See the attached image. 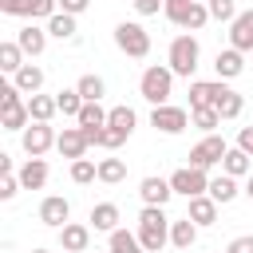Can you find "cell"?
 Wrapping results in <instances>:
<instances>
[{
    "label": "cell",
    "instance_id": "obj_28",
    "mask_svg": "<svg viewBox=\"0 0 253 253\" xmlns=\"http://www.w3.org/2000/svg\"><path fill=\"white\" fill-rule=\"evenodd\" d=\"M24 67V47L16 43V40H8V43H0V71H8V75H16Z\"/></svg>",
    "mask_w": 253,
    "mask_h": 253
},
{
    "label": "cell",
    "instance_id": "obj_39",
    "mask_svg": "<svg viewBox=\"0 0 253 253\" xmlns=\"http://www.w3.org/2000/svg\"><path fill=\"white\" fill-rule=\"evenodd\" d=\"M20 190H24V186H20V178H16V174H0V202H12Z\"/></svg>",
    "mask_w": 253,
    "mask_h": 253
},
{
    "label": "cell",
    "instance_id": "obj_27",
    "mask_svg": "<svg viewBox=\"0 0 253 253\" xmlns=\"http://www.w3.org/2000/svg\"><path fill=\"white\" fill-rule=\"evenodd\" d=\"M237 194H241V190H237V178H229V174H221V178L210 182V198H213L217 206H229Z\"/></svg>",
    "mask_w": 253,
    "mask_h": 253
},
{
    "label": "cell",
    "instance_id": "obj_9",
    "mask_svg": "<svg viewBox=\"0 0 253 253\" xmlns=\"http://www.w3.org/2000/svg\"><path fill=\"white\" fill-rule=\"evenodd\" d=\"M67 217H71V202H67L63 194H47V198L40 202V221H43L47 229H63Z\"/></svg>",
    "mask_w": 253,
    "mask_h": 253
},
{
    "label": "cell",
    "instance_id": "obj_36",
    "mask_svg": "<svg viewBox=\"0 0 253 253\" xmlns=\"http://www.w3.org/2000/svg\"><path fill=\"white\" fill-rule=\"evenodd\" d=\"M107 115L111 111H103V103H83V111H79V126H107Z\"/></svg>",
    "mask_w": 253,
    "mask_h": 253
},
{
    "label": "cell",
    "instance_id": "obj_45",
    "mask_svg": "<svg viewBox=\"0 0 253 253\" xmlns=\"http://www.w3.org/2000/svg\"><path fill=\"white\" fill-rule=\"evenodd\" d=\"M130 4L138 16H158V8H162V0H130Z\"/></svg>",
    "mask_w": 253,
    "mask_h": 253
},
{
    "label": "cell",
    "instance_id": "obj_15",
    "mask_svg": "<svg viewBox=\"0 0 253 253\" xmlns=\"http://www.w3.org/2000/svg\"><path fill=\"white\" fill-rule=\"evenodd\" d=\"M217 91H221V79H194L190 83V111L213 107L217 103Z\"/></svg>",
    "mask_w": 253,
    "mask_h": 253
},
{
    "label": "cell",
    "instance_id": "obj_32",
    "mask_svg": "<svg viewBox=\"0 0 253 253\" xmlns=\"http://www.w3.org/2000/svg\"><path fill=\"white\" fill-rule=\"evenodd\" d=\"M55 107H59V115H67V119H79V111H83V95H79L75 87H67V91L55 95Z\"/></svg>",
    "mask_w": 253,
    "mask_h": 253
},
{
    "label": "cell",
    "instance_id": "obj_40",
    "mask_svg": "<svg viewBox=\"0 0 253 253\" xmlns=\"http://www.w3.org/2000/svg\"><path fill=\"white\" fill-rule=\"evenodd\" d=\"M59 12V0H32V20H51Z\"/></svg>",
    "mask_w": 253,
    "mask_h": 253
},
{
    "label": "cell",
    "instance_id": "obj_41",
    "mask_svg": "<svg viewBox=\"0 0 253 253\" xmlns=\"http://www.w3.org/2000/svg\"><path fill=\"white\" fill-rule=\"evenodd\" d=\"M0 12L4 16H28L32 20V0H0Z\"/></svg>",
    "mask_w": 253,
    "mask_h": 253
},
{
    "label": "cell",
    "instance_id": "obj_47",
    "mask_svg": "<svg viewBox=\"0 0 253 253\" xmlns=\"http://www.w3.org/2000/svg\"><path fill=\"white\" fill-rule=\"evenodd\" d=\"M0 174H12V154H0Z\"/></svg>",
    "mask_w": 253,
    "mask_h": 253
},
{
    "label": "cell",
    "instance_id": "obj_1",
    "mask_svg": "<svg viewBox=\"0 0 253 253\" xmlns=\"http://www.w3.org/2000/svg\"><path fill=\"white\" fill-rule=\"evenodd\" d=\"M170 217H166V210L162 206H142V213H138V241H142V249L146 253H158L166 241H170Z\"/></svg>",
    "mask_w": 253,
    "mask_h": 253
},
{
    "label": "cell",
    "instance_id": "obj_31",
    "mask_svg": "<svg viewBox=\"0 0 253 253\" xmlns=\"http://www.w3.org/2000/svg\"><path fill=\"white\" fill-rule=\"evenodd\" d=\"M107 126H119L123 134H130L134 126H138V115H134V107H111V115H107Z\"/></svg>",
    "mask_w": 253,
    "mask_h": 253
},
{
    "label": "cell",
    "instance_id": "obj_7",
    "mask_svg": "<svg viewBox=\"0 0 253 253\" xmlns=\"http://www.w3.org/2000/svg\"><path fill=\"white\" fill-rule=\"evenodd\" d=\"M225 150H229V142H225L221 134H206V138L190 150V166H194V170H210V166H217V162L225 158Z\"/></svg>",
    "mask_w": 253,
    "mask_h": 253
},
{
    "label": "cell",
    "instance_id": "obj_23",
    "mask_svg": "<svg viewBox=\"0 0 253 253\" xmlns=\"http://www.w3.org/2000/svg\"><path fill=\"white\" fill-rule=\"evenodd\" d=\"M107 253H146L142 249V241H138V233H130V229H115V233H107Z\"/></svg>",
    "mask_w": 253,
    "mask_h": 253
},
{
    "label": "cell",
    "instance_id": "obj_43",
    "mask_svg": "<svg viewBox=\"0 0 253 253\" xmlns=\"http://www.w3.org/2000/svg\"><path fill=\"white\" fill-rule=\"evenodd\" d=\"M225 253H253V233H241V237H233Z\"/></svg>",
    "mask_w": 253,
    "mask_h": 253
},
{
    "label": "cell",
    "instance_id": "obj_26",
    "mask_svg": "<svg viewBox=\"0 0 253 253\" xmlns=\"http://www.w3.org/2000/svg\"><path fill=\"white\" fill-rule=\"evenodd\" d=\"M206 20H210V8H206V0H194L182 16H178V28H186V32H198V28H206Z\"/></svg>",
    "mask_w": 253,
    "mask_h": 253
},
{
    "label": "cell",
    "instance_id": "obj_18",
    "mask_svg": "<svg viewBox=\"0 0 253 253\" xmlns=\"http://www.w3.org/2000/svg\"><path fill=\"white\" fill-rule=\"evenodd\" d=\"M213 71H217V79L225 83V79H237L241 71H245V55L237 51V47H225V51H217V59H213Z\"/></svg>",
    "mask_w": 253,
    "mask_h": 253
},
{
    "label": "cell",
    "instance_id": "obj_49",
    "mask_svg": "<svg viewBox=\"0 0 253 253\" xmlns=\"http://www.w3.org/2000/svg\"><path fill=\"white\" fill-rule=\"evenodd\" d=\"M32 253H51V249H32Z\"/></svg>",
    "mask_w": 253,
    "mask_h": 253
},
{
    "label": "cell",
    "instance_id": "obj_34",
    "mask_svg": "<svg viewBox=\"0 0 253 253\" xmlns=\"http://www.w3.org/2000/svg\"><path fill=\"white\" fill-rule=\"evenodd\" d=\"M123 178H126V162H123V158H103V162H99V182L119 186Z\"/></svg>",
    "mask_w": 253,
    "mask_h": 253
},
{
    "label": "cell",
    "instance_id": "obj_2",
    "mask_svg": "<svg viewBox=\"0 0 253 253\" xmlns=\"http://www.w3.org/2000/svg\"><path fill=\"white\" fill-rule=\"evenodd\" d=\"M138 95H142L150 107L170 103V95H174V71H170L166 63H150V67L142 71V79H138Z\"/></svg>",
    "mask_w": 253,
    "mask_h": 253
},
{
    "label": "cell",
    "instance_id": "obj_4",
    "mask_svg": "<svg viewBox=\"0 0 253 253\" xmlns=\"http://www.w3.org/2000/svg\"><path fill=\"white\" fill-rule=\"evenodd\" d=\"M115 47L130 59H146L150 55V32L138 20H123V24H115Z\"/></svg>",
    "mask_w": 253,
    "mask_h": 253
},
{
    "label": "cell",
    "instance_id": "obj_13",
    "mask_svg": "<svg viewBox=\"0 0 253 253\" xmlns=\"http://www.w3.org/2000/svg\"><path fill=\"white\" fill-rule=\"evenodd\" d=\"M91 245V225H79V221H67L59 229V249L63 253H83Z\"/></svg>",
    "mask_w": 253,
    "mask_h": 253
},
{
    "label": "cell",
    "instance_id": "obj_19",
    "mask_svg": "<svg viewBox=\"0 0 253 253\" xmlns=\"http://www.w3.org/2000/svg\"><path fill=\"white\" fill-rule=\"evenodd\" d=\"M213 111L221 115V123L237 119V115L245 111V99H241V91H233L229 83H221V91H217V103H213Z\"/></svg>",
    "mask_w": 253,
    "mask_h": 253
},
{
    "label": "cell",
    "instance_id": "obj_21",
    "mask_svg": "<svg viewBox=\"0 0 253 253\" xmlns=\"http://www.w3.org/2000/svg\"><path fill=\"white\" fill-rule=\"evenodd\" d=\"M12 83L32 99V95H40V87H43V67H40V63H24V67L12 75Z\"/></svg>",
    "mask_w": 253,
    "mask_h": 253
},
{
    "label": "cell",
    "instance_id": "obj_24",
    "mask_svg": "<svg viewBox=\"0 0 253 253\" xmlns=\"http://www.w3.org/2000/svg\"><path fill=\"white\" fill-rule=\"evenodd\" d=\"M28 115H32V123H51V119L59 115L55 95H32V99H28Z\"/></svg>",
    "mask_w": 253,
    "mask_h": 253
},
{
    "label": "cell",
    "instance_id": "obj_29",
    "mask_svg": "<svg viewBox=\"0 0 253 253\" xmlns=\"http://www.w3.org/2000/svg\"><path fill=\"white\" fill-rule=\"evenodd\" d=\"M75 91L83 95V103H99V99L107 95V83H103V75H79Z\"/></svg>",
    "mask_w": 253,
    "mask_h": 253
},
{
    "label": "cell",
    "instance_id": "obj_5",
    "mask_svg": "<svg viewBox=\"0 0 253 253\" xmlns=\"http://www.w3.org/2000/svg\"><path fill=\"white\" fill-rule=\"evenodd\" d=\"M150 126L158 134H182L190 126V111L186 107H174V103H162V107L150 111Z\"/></svg>",
    "mask_w": 253,
    "mask_h": 253
},
{
    "label": "cell",
    "instance_id": "obj_30",
    "mask_svg": "<svg viewBox=\"0 0 253 253\" xmlns=\"http://www.w3.org/2000/svg\"><path fill=\"white\" fill-rule=\"evenodd\" d=\"M75 16H67V12H55L51 20H47V36H55V40H75Z\"/></svg>",
    "mask_w": 253,
    "mask_h": 253
},
{
    "label": "cell",
    "instance_id": "obj_37",
    "mask_svg": "<svg viewBox=\"0 0 253 253\" xmlns=\"http://www.w3.org/2000/svg\"><path fill=\"white\" fill-rule=\"evenodd\" d=\"M206 8H210V20H221V24L237 20V0H206Z\"/></svg>",
    "mask_w": 253,
    "mask_h": 253
},
{
    "label": "cell",
    "instance_id": "obj_46",
    "mask_svg": "<svg viewBox=\"0 0 253 253\" xmlns=\"http://www.w3.org/2000/svg\"><path fill=\"white\" fill-rule=\"evenodd\" d=\"M237 146L253 158V126H241V130H237Z\"/></svg>",
    "mask_w": 253,
    "mask_h": 253
},
{
    "label": "cell",
    "instance_id": "obj_20",
    "mask_svg": "<svg viewBox=\"0 0 253 253\" xmlns=\"http://www.w3.org/2000/svg\"><path fill=\"white\" fill-rule=\"evenodd\" d=\"M91 229H95V233H115V229H119V206H115V202L91 206Z\"/></svg>",
    "mask_w": 253,
    "mask_h": 253
},
{
    "label": "cell",
    "instance_id": "obj_48",
    "mask_svg": "<svg viewBox=\"0 0 253 253\" xmlns=\"http://www.w3.org/2000/svg\"><path fill=\"white\" fill-rule=\"evenodd\" d=\"M245 194H249V202H253V178H249V182H245Z\"/></svg>",
    "mask_w": 253,
    "mask_h": 253
},
{
    "label": "cell",
    "instance_id": "obj_8",
    "mask_svg": "<svg viewBox=\"0 0 253 253\" xmlns=\"http://www.w3.org/2000/svg\"><path fill=\"white\" fill-rule=\"evenodd\" d=\"M170 186H174V194H182L186 202H190V198L210 194V178H206V170H194V166L174 170V174H170Z\"/></svg>",
    "mask_w": 253,
    "mask_h": 253
},
{
    "label": "cell",
    "instance_id": "obj_14",
    "mask_svg": "<svg viewBox=\"0 0 253 253\" xmlns=\"http://www.w3.org/2000/svg\"><path fill=\"white\" fill-rule=\"evenodd\" d=\"M16 43L24 47V55H43L47 51V28H36V24H24L20 32H16Z\"/></svg>",
    "mask_w": 253,
    "mask_h": 253
},
{
    "label": "cell",
    "instance_id": "obj_22",
    "mask_svg": "<svg viewBox=\"0 0 253 253\" xmlns=\"http://www.w3.org/2000/svg\"><path fill=\"white\" fill-rule=\"evenodd\" d=\"M249 170H253V158H249L241 146H229L225 158H221V174H229V178H245Z\"/></svg>",
    "mask_w": 253,
    "mask_h": 253
},
{
    "label": "cell",
    "instance_id": "obj_3",
    "mask_svg": "<svg viewBox=\"0 0 253 253\" xmlns=\"http://www.w3.org/2000/svg\"><path fill=\"white\" fill-rule=\"evenodd\" d=\"M198 59H202V47H198L194 32H182V36H174V40H170V55H166V67H170L174 75L190 79V75L198 71Z\"/></svg>",
    "mask_w": 253,
    "mask_h": 253
},
{
    "label": "cell",
    "instance_id": "obj_11",
    "mask_svg": "<svg viewBox=\"0 0 253 253\" xmlns=\"http://www.w3.org/2000/svg\"><path fill=\"white\" fill-rule=\"evenodd\" d=\"M229 47H237L241 55L253 51V8L237 12V20L229 24Z\"/></svg>",
    "mask_w": 253,
    "mask_h": 253
},
{
    "label": "cell",
    "instance_id": "obj_42",
    "mask_svg": "<svg viewBox=\"0 0 253 253\" xmlns=\"http://www.w3.org/2000/svg\"><path fill=\"white\" fill-rule=\"evenodd\" d=\"M190 4H194V0H162V12H166V20H170V24H178V16H182Z\"/></svg>",
    "mask_w": 253,
    "mask_h": 253
},
{
    "label": "cell",
    "instance_id": "obj_17",
    "mask_svg": "<svg viewBox=\"0 0 253 253\" xmlns=\"http://www.w3.org/2000/svg\"><path fill=\"white\" fill-rule=\"evenodd\" d=\"M217 202L210 198V194H202V198H190V210H186V217L202 229V225H217Z\"/></svg>",
    "mask_w": 253,
    "mask_h": 253
},
{
    "label": "cell",
    "instance_id": "obj_33",
    "mask_svg": "<svg viewBox=\"0 0 253 253\" xmlns=\"http://www.w3.org/2000/svg\"><path fill=\"white\" fill-rule=\"evenodd\" d=\"M190 126H198V130H206V134H217V126H221V115H217L213 107L190 111Z\"/></svg>",
    "mask_w": 253,
    "mask_h": 253
},
{
    "label": "cell",
    "instance_id": "obj_6",
    "mask_svg": "<svg viewBox=\"0 0 253 253\" xmlns=\"http://www.w3.org/2000/svg\"><path fill=\"white\" fill-rule=\"evenodd\" d=\"M20 142H24V154H28V158H43V154L59 142V134L51 130V123H32V126L20 134Z\"/></svg>",
    "mask_w": 253,
    "mask_h": 253
},
{
    "label": "cell",
    "instance_id": "obj_35",
    "mask_svg": "<svg viewBox=\"0 0 253 253\" xmlns=\"http://www.w3.org/2000/svg\"><path fill=\"white\" fill-rule=\"evenodd\" d=\"M99 178V162H91V158H75L71 162V182L75 186H91Z\"/></svg>",
    "mask_w": 253,
    "mask_h": 253
},
{
    "label": "cell",
    "instance_id": "obj_38",
    "mask_svg": "<svg viewBox=\"0 0 253 253\" xmlns=\"http://www.w3.org/2000/svg\"><path fill=\"white\" fill-rule=\"evenodd\" d=\"M126 138H130V134H123L119 126H103V130H99V146H103V150H119Z\"/></svg>",
    "mask_w": 253,
    "mask_h": 253
},
{
    "label": "cell",
    "instance_id": "obj_12",
    "mask_svg": "<svg viewBox=\"0 0 253 253\" xmlns=\"http://www.w3.org/2000/svg\"><path fill=\"white\" fill-rule=\"evenodd\" d=\"M87 146H91V142H87L83 126H63V130H59L55 150H59L63 158H71V162H75V158H83V154H87Z\"/></svg>",
    "mask_w": 253,
    "mask_h": 253
},
{
    "label": "cell",
    "instance_id": "obj_44",
    "mask_svg": "<svg viewBox=\"0 0 253 253\" xmlns=\"http://www.w3.org/2000/svg\"><path fill=\"white\" fill-rule=\"evenodd\" d=\"M87 8H91V0H59V12H67V16H79Z\"/></svg>",
    "mask_w": 253,
    "mask_h": 253
},
{
    "label": "cell",
    "instance_id": "obj_10",
    "mask_svg": "<svg viewBox=\"0 0 253 253\" xmlns=\"http://www.w3.org/2000/svg\"><path fill=\"white\" fill-rule=\"evenodd\" d=\"M138 198H142V206H166L170 198H174V186H170V178H142L138 182Z\"/></svg>",
    "mask_w": 253,
    "mask_h": 253
},
{
    "label": "cell",
    "instance_id": "obj_16",
    "mask_svg": "<svg viewBox=\"0 0 253 253\" xmlns=\"http://www.w3.org/2000/svg\"><path fill=\"white\" fill-rule=\"evenodd\" d=\"M47 174H51V170H47V158H28L16 178H20L24 190H43V186H47Z\"/></svg>",
    "mask_w": 253,
    "mask_h": 253
},
{
    "label": "cell",
    "instance_id": "obj_25",
    "mask_svg": "<svg viewBox=\"0 0 253 253\" xmlns=\"http://www.w3.org/2000/svg\"><path fill=\"white\" fill-rule=\"evenodd\" d=\"M194 241H198V225H194L190 217H178V221L170 225V245H174V249H194Z\"/></svg>",
    "mask_w": 253,
    "mask_h": 253
}]
</instances>
